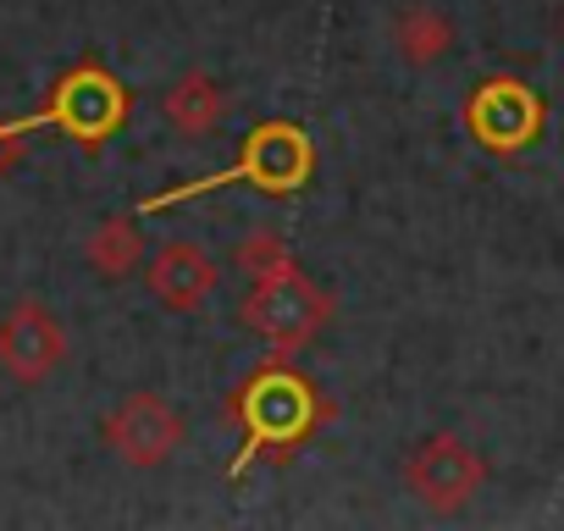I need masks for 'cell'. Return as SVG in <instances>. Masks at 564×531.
<instances>
[{
    "mask_svg": "<svg viewBox=\"0 0 564 531\" xmlns=\"http://www.w3.org/2000/svg\"><path fill=\"white\" fill-rule=\"evenodd\" d=\"M404 481H410V492L426 503V509H437V514H454V509H465L481 487H487V459L465 443V437H426L415 454H410V465H404Z\"/></svg>",
    "mask_w": 564,
    "mask_h": 531,
    "instance_id": "obj_1",
    "label": "cell"
},
{
    "mask_svg": "<svg viewBox=\"0 0 564 531\" xmlns=\"http://www.w3.org/2000/svg\"><path fill=\"white\" fill-rule=\"evenodd\" d=\"M106 443L122 465L133 470H155L177 454L183 443V415L161 399V393H128L111 415H106Z\"/></svg>",
    "mask_w": 564,
    "mask_h": 531,
    "instance_id": "obj_2",
    "label": "cell"
},
{
    "mask_svg": "<svg viewBox=\"0 0 564 531\" xmlns=\"http://www.w3.org/2000/svg\"><path fill=\"white\" fill-rule=\"evenodd\" d=\"M62 360H67V333H62L56 311L23 300L0 316V366L18 382H45Z\"/></svg>",
    "mask_w": 564,
    "mask_h": 531,
    "instance_id": "obj_3",
    "label": "cell"
},
{
    "mask_svg": "<svg viewBox=\"0 0 564 531\" xmlns=\"http://www.w3.org/2000/svg\"><path fill=\"white\" fill-rule=\"evenodd\" d=\"M542 122H547V111H542L536 89H525L514 78H492L470 100V133L487 150H525L542 133Z\"/></svg>",
    "mask_w": 564,
    "mask_h": 531,
    "instance_id": "obj_4",
    "label": "cell"
},
{
    "mask_svg": "<svg viewBox=\"0 0 564 531\" xmlns=\"http://www.w3.org/2000/svg\"><path fill=\"white\" fill-rule=\"evenodd\" d=\"M316 311H322V300L305 289V278H294V266H289V272L254 278V294L243 305V322L254 333L276 338V344H300V338L316 333V322H322Z\"/></svg>",
    "mask_w": 564,
    "mask_h": 531,
    "instance_id": "obj_5",
    "label": "cell"
},
{
    "mask_svg": "<svg viewBox=\"0 0 564 531\" xmlns=\"http://www.w3.org/2000/svg\"><path fill=\"white\" fill-rule=\"evenodd\" d=\"M305 172H311V144H305L300 128H260V133L249 139V155H243L227 177H210L205 188H216V183H243V177H254V183H265V188H294V183H305Z\"/></svg>",
    "mask_w": 564,
    "mask_h": 531,
    "instance_id": "obj_6",
    "label": "cell"
},
{
    "mask_svg": "<svg viewBox=\"0 0 564 531\" xmlns=\"http://www.w3.org/2000/svg\"><path fill=\"white\" fill-rule=\"evenodd\" d=\"M150 289L172 311H199L205 294L216 289V260L199 243H161L150 254Z\"/></svg>",
    "mask_w": 564,
    "mask_h": 531,
    "instance_id": "obj_7",
    "label": "cell"
},
{
    "mask_svg": "<svg viewBox=\"0 0 564 531\" xmlns=\"http://www.w3.org/2000/svg\"><path fill=\"white\" fill-rule=\"evenodd\" d=\"M117 117H122V89L100 73H73L56 89V106L45 111V122H62L78 139H100L106 128H117Z\"/></svg>",
    "mask_w": 564,
    "mask_h": 531,
    "instance_id": "obj_8",
    "label": "cell"
},
{
    "mask_svg": "<svg viewBox=\"0 0 564 531\" xmlns=\"http://www.w3.org/2000/svg\"><path fill=\"white\" fill-rule=\"evenodd\" d=\"M243 410L254 421V443H265V437H300L305 421H311V388L294 382L289 371H271V377L254 382Z\"/></svg>",
    "mask_w": 564,
    "mask_h": 531,
    "instance_id": "obj_9",
    "label": "cell"
},
{
    "mask_svg": "<svg viewBox=\"0 0 564 531\" xmlns=\"http://www.w3.org/2000/svg\"><path fill=\"white\" fill-rule=\"evenodd\" d=\"M161 111H166V122H172L177 133L205 139V133L227 117V89H221L216 78H205V73H188V78H177V84L161 95Z\"/></svg>",
    "mask_w": 564,
    "mask_h": 531,
    "instance_id": "obj_10",
    "label": "cell"
},
{
    "mask_svg": "<svg viewBox=\"0 0 564 531\" xmlns=\"http://www.w3.org/2000/svg\"><path fill=\"white\" fill-rule=\"evenodd\" d=\"M393 45L410 67H432L454 51V23L437 12V7H404L393 18Z\"/></svg>",
    "mask_w": 564,
    "mask_h": 531,
    "instance_id": "obj_11",
    "label": "cell"
},
{
    "mask_svg": "<svg viewBox=\"0 0 564 531\" xmlns=\"http://www.w3.org/2000/svg\"><path fill=\"white\" fill-rule=\"evenodd\" d=\"M84 254H89V266L100 278H128L133 266L144 260V238H139V227L133 221H100L95 232H89V243H84Z\"/></svg>",
    "mask_w": 564,
    "mask_h": 531,
    "instance_id": "obj_12",
    "label": "cell"
},
{
    "mask_svg": "<svg viewBox=\"0 0 564 531\" xmlns=\"http://www.w3.org/2000/svg\"><path fill=\"white\" fill-rule=\"evenodd\" d=\"M558 40H564V12H558Z\"/></svg>",
    "mask_w": 564,
    "mask_h": 531,
    "instance_id": "obj_13",
    "label": "cell"
}]
</instances>
